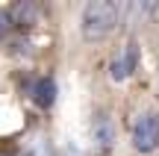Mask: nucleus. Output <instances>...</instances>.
<instances>
[{"label":"nucleus","mask_w":159,"mask_h":156,"mask_svg":"<svg viewBox=\"0 0 159 156\" xmlns=\"http://www.w3.org/2000/svg\"><path fill=\"white\" fill-rule=\"evenodd\" d=\"M118 18H121L118 3H112V0H91V3L83 6L80 33H83V38H89V41H100V38H106V35L115 33Z\"/></svg>","instance_id":"obj_1"},{"label":"nucleus","mask_w":159,"mask_h":156,"mask_svg":"<svg viewBox=\"0 0 159 156\" xmlns=\"http://www.w3.org/2000/svg\"><path fill=\"white\" fill-rule=\"evenodd\" d=\"M133 147L139 153H153L159 147V115L153 109L142 112L133 124Z\"/></svg>","instance_id":"obj_2"},{"label":"nucleus","mask_w":159,"mask_h":156,"mask_svg":"<svg viewBox=\"0 0 159 156\" xmlns=\"http://www.w3.org/2000/svg\"><path fill=\"white\" fill-rule=\"evenodd\" d=\"M136 65H139V41L130 38L124 44V50H121V56L112 59V65H109V77H112L115 82H124L127 77L136 71Z\"/></svg>","instance_id":"obj_3"},{"label":"nucleus","mask_w":159,"mask_h":156,"mask_svg":"<svg viewBox=\"0 0 159 156\" xmlns=\"http://www.w3.org/2000/svg\"><path fill=\"white\" fill-rule=\"evenodd\" d=\"M91 139H94V145H97L100 153L112 150V145H115V124H112V118H109V112H97L94 115V121H91Z\"/></svg>","instance_id":"obj_4"},{"label":"nucleus","mask_w":159,"mask_h":156,"mask_svg":"<svg viewBox=\"0 0 159 156\" xmlns=\"http://www.w3.org/2000/svg\"><path fill=\"white\" fill-rule=\"evenodd\" d=\"M9 12H12L15 27H35V24H39V18H41V6H39V3H30V0L15 3Z\"/></svg>","instance_id":"obj_5"},{"label":"nucleus","mask_w":159,"mask_h":156,"mask_svg":"<svg viewBox=\"0 0 159 156\" xmlns=\"http://www.w3.org/2000/svg\"><path fill=\"white\" fill-rule=\"evenodd\" d=\"M30 94H33V100L41 109L53 106V100H56V82H53V77H39L33 82V88H30Z\"/></svg>","instance_id":"obj_6"},{"label":"nucleus","mask_w":159,"mask_h":156,"mask_svg":"<svg viewBox=\"0 0 159 156\" xmlns=\"http://www.w3.org/2000/svg\"><path fill=\"white\" fill-rule=\"evenodd\" d=\"M12 27H15V21H12V12L3 9V12H0V38H6V35L12 33Z\"/></svg>","instance_id":"obj_7"},{"label":"nucleus","mask_w":159,"mask_h":156,"mask_svg":"<svg viewBox=\"0 0 159 156\" xmlns=\"http://www.w3.org/2000/svg\"><path fill=\"white\" fill-rule=\"evenodd\" d=\"M0 156H18V153H12V150H0Z\"/></svg>","instance_id":"obj_8"}]
</instances>
